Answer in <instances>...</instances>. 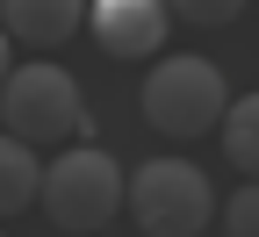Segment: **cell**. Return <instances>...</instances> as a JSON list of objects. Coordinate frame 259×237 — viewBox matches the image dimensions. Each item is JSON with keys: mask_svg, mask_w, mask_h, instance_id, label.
Instances as JSON below:
<instances>
[{"mask_svg": "<svg viewBox=\"0 0 259 237\" xmlns=\"http://www.w3.org/2000/svg\"><path fill=\"white\" fill-rule=\"evenodd\" d=\"M216 216H223V237H259V180H245Z\"/></svg>", "mask_w": 259, "mask_h": 237, "instance_id": "obj_9", "label": "cell"}, {"mask_svg": "<svg viewBox=\"0 0 259 237\" xmlns=\"http://www.w3.org/2000/svg\"><path fill=\"white\" fill-rule=\"evenodd\" d=\"M122 209L144 237H202L216 216V187L194 158H144L122 187Z\"/></svg>", "mask_w": 259, "mask_h": 237, "instance_id": "obj_4", "label": "cell"}, {"mask_svg": "<svg viewBox=\"0 0 259 237\" xmlns=\"http://www.w3.org/2000/svg\"><path fill=\"white\" fill-rule=\"evenodd\" d=\"M122 187H130V173L115 165V151H101V144H65L51 165H44V187H36V201H44V216L58 223V230H108L115 216H122Z\"/></svg>", "mask_w": 259, "mask_h": 237, "instance_id": "obj_2", "label": "cell"}, {"mask_svg": "<svg viewBox=\"0 0 259 237\" xmlns=\"http://www.w3.org/2000/svg\"><path fill=\"white\" fill-rule=\"evenodd\" d=\"M36 187H44V165H36V151H29L22 137H8V129H0V216L36 209Z\"/></svg>", "mask_w": 259, "mask_h": 237, "instance_id": "obj_7", "label": "cell"}, {"mask_svg": "<svg viewBox=\"0 0 259 237\" xmlns=\"http://www.w3.org/2000/svg\"><path fill=\"white\" fill-rule=\"evenodd\" d=\"M137 101H144V122L166 144H194V137H209V129L223 122L231 86H223V72L209 58H158L144 72V93Z\"/></svg>", "mask_w": 259, "mask_h": 237, "instance_id": "obj_3", "label": "cell"}, {"mask_svg": "<svg viewBox=\"0 0 259 237\" xmlns=\"http://www.w3.org/2000/svg\"><path fill=\"white\" fill-rule=\"evenodd\" d=\"M166 8H173V22H187V29H223V22H238L245 0H166Z\"/></svg>", "mask_w": 259, "mask_h": 237, "instance_id": "obj_10", "label": "cell"}, {"mask_svg": "<svg viewBox=\"0 0 259 237\" xmlns=\"http://www.w3.org/2000/svg\"><path fill=\"white\" fill-rule=\"evenodd\" d=\"M0 129L22 137L29 151H44V144H87L94 115H87V93L65 65L29 58L22 72L8 65V79H0Z\"/></svg>", "mask_w": 259, "mask_h": 237, "instance_id": "obj_1", "label": "cell"}, {"mask_svg": "<svg viewBox=\"0 0 259 237\" xmlns=\"http://www.w3.org/2000/svg\"><path fill=\"white\" fill-rule=\"evenodd\" d=\"M216 129H223V158H231V165H238L245 180H259V93L231 101Z\"/></svg>", "mask_w": 259, "mask_h": 237, "instance_id": "obj_8", "label": "cell"}, {"mask_svg": "<svg viewBox=\"0 0 259 237\" xmlns=\"http://www.w3.org/2000/svg\"><path fill=\"white\" fill-rule=\"evenodd\" d=\"M79 22H87V0H0V29H8V43H29V51L72 43Z\"/></svg>", "mask_w": 259, "mask_h": 237, "instance_id": "obj_6", "label": "cell"}, {"mask_svg": "<svg viewBox=\"0 0 259 237\" xmlns=\"http://www.w3.org/2000/svg\"><path fill=\"white\" fill-rule=\"evenodd\" d=\"M8 51H15V43H8V29H0V79H8V65H15V58H8Z\"/></svg>", "mask_w": 259, "mask_h": 237, "instance_id": "obj_11", "label": "cell"}, {"mask_svg": "<svg viewBox=\"0 0 259 237\" xmlns=\"http://www.w3.org/2000/svg\"><path fill=\"white\" fill-rule=\"evenodd\" d=\"M87 29L108 58H158L173 36L166 0H87Z\"/></svg>", "mask_w": 259, "mask_h": 237, "instance_id": "obj_5", "label": "cell"}, {"mask_svg": "<svg viewBox=\"0 0 259 237\" xmlns=\"http://www.w3.org/2000/svg\"><path fill=\"white\" fill-rule=\"evenodd\" d=\"M0 237H8V230H0Z\"/></svg>", "mask_w": 259, "mask_h": 237, "instance_id": "obj_12", "label": "cell"}]
</instances>
